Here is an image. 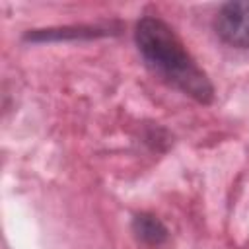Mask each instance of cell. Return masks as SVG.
<instances>
[{"mask_svg": "<svg viewBox=\"0 0 249 249\" xmlns=\"http://www.w3.org/2000/svg\"><path fill=\"white\" fill-rule=\"evenodd\" d=\"M130 228H132V233H134V237L138 241H142L144 245H152V247L161 245L167 239V235H169L165 224L158 216L148 214V212L136 214L132 218Z\"/></svg>", "mask_w": 249, "mask_h": 249, "instance_id": "cell-4", "label": "cell"}, {"mask_svg": "<svg viewBox=\"0 0 249 249\" xmlns=\"http://www.w3.org/2000/svg\"><path fill=\"white\" fill-rule=\"evenodd\" d=\"M214 31L226 45L249 49V0L226 2L214 18Z\"/></svg>", "mask_w": 249, "mask_h": 249, "instance_id": "cell-2", "label": "cell"}, {"mask_svg": "<svg viewBox=\"0 0 249 249\" xmlns=\"http://www.w3.org/2000/svg\"><path fill=\"white\" fill-rule=\"evenodd\" d=\"M134 43L146 66L169 86L204 105L214 99L212 82L163 19L140 18L134 27Z\"/></svg>", "mask_w": 249, "mask_h": 249, "instance_id": "cell-1", "label": "cell"}, {"mask_svg": "<svg viewBox=\"0 0 249 249\" xmlns=\"http://www.w3.org/2000/svg\"><path fill=\"white\" fill-rule=\"evenodd\" d=\"M113 25H72V27H58V29H35L25 33V41H60V39H78V37H103L111 35Z\"/></svg>", "mask_w": 249, "mask_h": 249, "instance_id": "cell-3", "label": "cell"}]
</instances>
